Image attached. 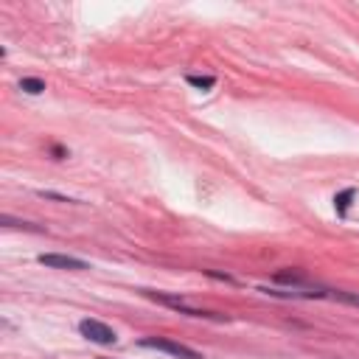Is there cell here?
I'll list each match as a JSON object with an SVG mask.
<instances>
[{
    "instance_id": "2",
    "label": "cell",
    "mask_w": 359,
    "mask_h": 359,
    "mask_svg": "<svg viewBox=\"0 0 359 359\" xmlns=\"http://www.w3.org/2000/svg\"><path fill=\"white\" fill-rule=\"evenodd\" d=\"M79 331H81V337H87L90 342H98V345H115V331L107 325V323H101V320H81L79 323Z\"/></svg>"
},
{
    "instance_id": "4",
    "label": "cell",
    "mask_w": 359,
    "mask_h": 359,
    "mask_svg": "<svg viewBox=\"0 0 359 359\" xmlns=\"http://www.w3.org/2000/svg\"><path fill=\"white\" fill-rule=\"evenodd\" d=\"M275 283H289L292 289H306L309 286V278L300 275V272H294V269L292 272L283 269V272H275Z\"/></svg>"
},
{
    "instance_id": "1",
    "label": "cell",
    "mask_w": 359,
    "mask_h": 359,
    "mask_svg": "<svg viewBox=\"0 0 359 359\" xmlns=\"http://www.w3.org/2000/svg\"><path fill=\"white\" fill-rule=\"evenodd\" d=\"M137 345L140 348H151V351H165V353L180 356V359H202L199 351H194V348H188L182 342H174L168 337H143V339H137Z\"/></svg>"
},
{
    "instance_id": "5",
    "label": "cell",
    "mask_w": 359,
    "mask_h": 359,
    "mask_svg": "<svg viewBox=\"0 0 359 359\" xmlns=\"http://www.w3.org/2000/svg\"><path fill=\"white\" fill-rule=\"evenodd\" d=\"M353 194H356L353 188H345L342 194H337V196H334V208H337V213H339V216H345V213H348V208H351V199H353Z\"/></svg>"
},
{
    "instance_id": "7",
    "label": "cell",
    "mask_w": 359,
    "mask_h": 359,
    "mask_svg": "<svg viewBox=\"0 0 359 359\" xmlns=\"http://www.w3.org/2000/svg\"><path fill=\"white\" fill-rule=\"evenodd\" d=\"M20 90H25L31 95H39L45 90V81L42 79H20Z\"/></svg>"
},
{
    "instance_id": "6",
    "label": "cell",
    "mask_w": 359,
    "mask_h": 359,
    "mask_svg": "<svg viewBox=\"0 0 359 359\" xmlns=\"http://www.w3.org/2000/svg\"><path fill=\"white\" fill-rule=\"evenodd\" d=\"M185 81H188L191 87H196V90H210V87L216 84L213 76H185Z\"/></svg>"
},
{
    "instance_id": "3",
    "label": "cell",
    "mask_w": 359,
    "mask_h": 359,
    "mask_svg": "<svg viewBox=\"0 0 359 359\" xmlns=\"http://www.w3.org/2000/svg\"><path fill=\"white\" fill-rule=\"evenodd\" d=\"M42 266H50V269H87V264L81 258H73V255H62V252H42L36 258Z\"/></svg>"
}]
</instances>
